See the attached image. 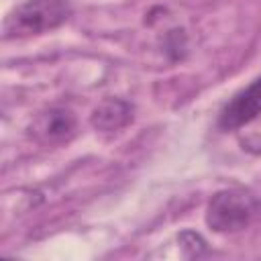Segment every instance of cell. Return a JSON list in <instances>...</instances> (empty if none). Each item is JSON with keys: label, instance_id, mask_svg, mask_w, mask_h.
Instances as JSON below:
<instances>
[{"label": "cell", "instance_id": "277c9868", "mask_svg": "<svg viewBox=\"0 0 261 261\" xmlns=\"http://www.w3.org/2000/svg\"><path fill=\"white\" fill-rule=\"evenodd\" d=\"M261 116V75L253 80L247 88L237 92L220 110L218 126L222 130H237L251 124Z\"/></svg>", "mask_w": 261, "mask_h": 261}, {"label": "cell", "instance_id": "3957f363", "mask_svg": "<svg viewBox=\"0 0 261 261\" xmlns=\"http://www.w3.org/2000/svg\"><path fill=\"white\" fill-rule=\"evenodd\" d=\"M75 133L77 118L69 108L63 106H51L37 112V116L29 124V135L45 147L65 145L75 137Z\"/></svg>", "mask_w": 261, "mask_h": 261}, {"label": "cell", "instance_id": "5b68a950", "mask_svg": "<svg viewBox=\"0 0 261 261\" xmlns=\"http://www.w3.org/2000/svg\"><path fill=\"white\" fill-rule=\"evenodd\" d=\"M135 106L124 98H104L90 114V124L102 133H114L130 124Z\"/></svg>", "mask_w": 261, "mask_h": 261}, {"label": "cell", "instance_id": "6da1fadb", "mask_svg": "<svg viewBox=\"0 0 261 261\" xmlns=\"http://www.w3.org/2000/svg\"><path fill=\"white\" fill-rule=\"evenodd\" d=\"M71 16L67 0H27L4 18L6 39H24L49 33Z\"/></svg>", "mask_w": 261, "mask_h": 261}, {"label": "cell", "instance_id": "7a4b0ae2", "mask_svg": "<svg viewBox=\"0 0 261 261\" xmlns=\"http://www.w3.org/2000/svg\"><path fill=\"white\" fill-rule=\"evenodd\" d=\"M259 212L261 202L249 190H220L208 202L206 224L214 232H239L247 228L259 216Z\"/></svg>", "mask_w": 261, "mask_h": 261}, {"label": "cell", "instance_id": "8992f818", "mask_svg": "<svg viewBox=\"0 0 261 261\" xmlns=\"http://www.w3.org/2000/svg\"><path fill=\"white\" fill-rule=\"evenodd\" d=\"M177 241H179V245H181L186 257H196V259H198V257H202V255L208 253L206 241H204L198 232H194V230H184V232H179Z\"/></svg>", "mask_w": 261, "mask_h": 261}]
</instances>
